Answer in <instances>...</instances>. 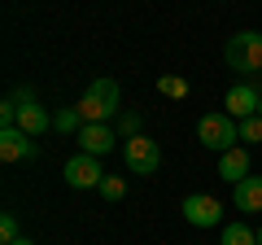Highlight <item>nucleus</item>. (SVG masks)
I'll list each match as a JSON object with an SVG mask.
<instances>
[{
  "instance_id": "19",
  "label": "nucleus",
  "mask_w": 262,
  "mask_h": 245,
  "mask_svg": "<svg viewBox=\"0 0 262 245\" xmlns=\"http://www.w3.org/2000/svg\"><path fill=\"white\" fill-rule=\"evenodd\" d=\"M241 140H262V118H258V114L241 122Z\"/></svg>"
},
{
  "instance_id": "16",
  "label": "nucleus",
  "mask_w": 262,
  "mask_h": 245,
  "mask_svg": "<svg viewBox=\"0 0 262 245\" xmlns=\"http://www.w3.org/2000/svg\"><path fill=\"white\" fill-rule=\"evenodd\" d=\"M114 132H118L122 140L140 136V114H136V110H122V114H118V127H114Z\"/></svg>"
},
{
  "instance_id": "18",
  "label": "nucleus",
  "mask_w": 262,
  "mask_h": 245,
  "mask_svg": "<svg viewBox=\"0 0 262 245\" xmlns=\"http://www.w3.org/2000/svg\"><path fill=\"white\" fill-rule=\"evenodd\" d=\"M18 215H0V241H18Z\"/></svg>"
},
{
  "instance_id": "4",
  "label": "nucleus",
  "mask_w": 262,
  "mask_h": 245,
  "mask_svg": "<svg viewBox=\"0 0 262 245\" xmlns=\"http://www.w3.org/2000/svg\"><path fill=\"white\" fill-rule=\"evenodd\" d=\"M122 162H127V171L131 175H158V167H162V149H158V140H149V136H131L127 145H122Z\"/></svg>"
},
{
  "instance_id": "8",
  "label": "nucleus",
  "mask_w": 262,
  "mask_h": 245,
  "mask_svg": "<svg viewBox=\"0 0 262 245\" xmlns=\"http://www.w3.org/2000/svg\"><path fill=\"white\" fill-rule=\"evenodd\" d=\"M18 127L27 136H44L48 127H53V114H48L44 105H35L31 92H18Z\"/></svg>"
},
{
  "instance_id": "22",
  "label": "nucleus",
  "mask_w": 262,
  "mask_h": 245,
  "mask_svg": "<svg viewBox=\"0 0 262 245\" xmlns=\"http://www.w3.org/2000/svg\"><path fill=\"white\" fill-rule=\"evenodd\" d=\"M258 245H262V228H258Z\"/></svg>"
},
{
  "instance_id": "9",
  "label": "nucleus",
  "mask_w": 262,
  "mask_h": 245,
  "mask_svg": "<svg viewBox=\"0 0 262 245\" xmlns=\"http://www.w3.org/2000/svg\"><path fill=\"white\" fill-rule=\"evenodd\" d=\"M258 101H262V92H258L253 84H236V88H227V96H223L227 114H232L236 122L253 118V114H258Z\"/></svg>"
},
{
  "instance_id": "3",
  "label": "nucleus",
  "mask_w": 262,
  "mask_h": 245,
  "mask_svg": "<svg viewBox=\"0 0 262 245\" xmlns=\"http://www.w3.org/2000/svg\"><path fill=\"white\" fill-rule=\"evenodd\" d=\"M227 66L241 75H262V31H236L223 48Z\"/></svg>"
},
{
  "instance_id": "14",
  "label": "nucleus",
  "mask_w": 262,
  "mask_h": 245,
  "mask_svg": "<svg viewBox=\"0 0 262 245\" xmlns=\"http://www.w3.org/2000/svg\"><path fill=\"white\" fill-rule=\"evenodd\" d=\"M158 92L170 96V101H184V96H188V79L184 75H162L158 79Z\"/></svg>"
},
{
  "instance_id": "6",
  "label": "nucleus",
  "mask_w": 262,
  "mask_h": 245,
  "mask_svg": "<svg viewBox=\"0 0 262 245\" xmlns=\"http://www.w3.org/2000/svg\"><path fill=\"white\" fill-rule=\"evenodd\" d=\"M184 219L192 228H214L223 219V201L210 193H192V197H184Z\"/></svg>"
},
{
  "instance_id": "1",
  "label": "nucleus",
  "mask_w": 262,
  "mask_h": 245,
  "mask_svg": "<svg viewBox=\"0 0 262 245\" xmlns=\"http://www.w3.org/2000/svg\"><path fill=\"white\" fill-rule=\"evenodd\" d=\"M118 101H122V88L118 79H96V84H88V92L79 96V114H83V122H110L114 114H118Z\"/></svg>"
},
{
  "instance_id": "21",
  "label": "nucleus",
  "mask_w": 262,
  "mask_h": 245,
  "mask_svg": "<svg viewBox=\"0 0 262 245\" xmlns=\"http://www.w3.org/2000/svg\"><path fill=\"white\" fill-rule=\"evenodd\" d=\"M258 118H262V101H258Z\"/></svg>"
},
{
  "instance_id": "12",
  "label": "nucleus",
  "mask_w": 262,
  "mask_h": 245,
  "mask_svg": "<svg viewBox=\"0 0 262 245\" xmlns=\"http://www.w3.org/2000/svg\"><path fill=\"white\" fill-rule=\"evenodd\" d=\"M236 189V210H262V175H245Z\"/></svg>"
},
{
  "instance_id": "11",
  "label": "nucleus",
  "mask_w": 262,
  "mask_h": 245,
  "mask_svg": "<svg viewBox=\"0 0 262 245\" xmlns=\"http://www.w3.org/2000/svg\"><path fill=\"white\" fill-rule=\"evenodd\" d=\"M219 175H223L227 184H241V179L249 175V153H245V149H227V153H219Z\"/></svg>"
},
{
  "instance_id": "13",
  "label": "nucleus",
  "mask_w": 262,
  "mask_h": 245,
  "mask_svg": "<svg viewBox=\"0 0 262 245\" xmlns=\"http://www.w3.org/2000/svg\"><path fill=\"white\" fill-rule=\"evenodd\" d=\"M83 127V114H79V105H61V110L53 114V132H79Z\"/></svg>"
},
{
  "instance_id": "2",
  "label": "nucleus",
  "mask_w": 262,
  "mask_h": 245,
  "mask_svg": "<svg viewBox=\"0 0 262 245\" xmlns=\"http://www.w3.org/2000/svg\"><path fill=\"white\" fill-rule=\"evenodd\" d=\"M196 140L206 145V149H214V153H227V149H236V140H241V122H236L227 110L201 114V122H196Z\"/></svg>"
},
{
  "instance_id": "10",
  "label": "nucleus",
  "mask_w": 262,
  "mask_h": 245,
  "mask_svg": "<svg viewBox=\"0 0 262 245\" xmlns=\"http://www.w3.org/2000/svg\"><path fill=\"white\" fill-rule=\"evenodd\" d=\"M0 158L5 162L35 158V136H27L22 127H0Z\"/></svg>"
},
{
  "instance_id": "15",
  "label": "nucleus",
  "mask_w": 262,
  "mask_h": 245,
  "mask_svg": "<svg viewBox=\"0 0 262 245\" xmlns=\"http://www.w3.org/2000/svg\"><path fill=\"white\" fill-rule=\"evenodd\" d=\"M219 245H258V232H249L245 223H227L223 228V241Z\"/></svg>"
},
{
  "instance_id": "7",
  "label": "nucleus",
  "mask_w": 262,
  "mask_h": 245,
  "mask_svg": "<svg viewBox=\"0 0 262 245\" xmlns=\"http://www.w3.org/2000/svg\"><path fill=\"white\" fill-rule=\"evenodd\" d=\"M114 145H118V132H114L110 122H83L79 127V149L92 153V158H105Z\"/></svg>"
},
{
  "instance_id": "20",
  "label": "nucleus",
  "mask_w": 262,
  "mask_h": 245,
  "mask_svg": "<svg viewBox=\"0 0 262 245\" xmlns=\"http://www.w3.org/2000/svg\"><path fill=\"white\" fill-rule=\"evenodd\" d=\"M5 245H35V241H27V236H18V241H5Z\"/></svg>"
},
{
  "instance_id": "5",
  "label": "nucleus",
  "mask_w": 262,
  "mask_h": 245,
  "mask_svg": "<svg viewBox=\"0 0 262 245\" xmlns=\"http://www.w3.org/2000/svg\"><path fill=\"white\" fill-rule=\"evenodd\" d=\"M61 175H66V184H70V189H101L105 171H101V158H92V153L79 149L75 158L61 167Z\"/></svg>"
},
{
  "instance_id": "17",
  "label": "nucleus",
  "mask_w": 262,
  "mask_h": 245,
  "mask_svg": "<svg viewBox=\"0 0 262 245\" xmlns=\"http://www.w3.org/2000/svg\"><path fill=\"white\" fill-rule=\"evenodd\" d=\"M122 193H127V184H122L118 175H105L101 179V197L105 201H122Z\"/></svg>"
}]
</instances>
